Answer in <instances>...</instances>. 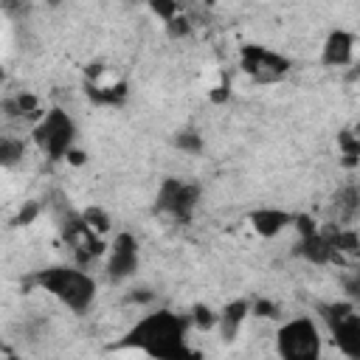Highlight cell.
<instances>
[{
    "mask_svg": "<svg viewBox=\"0 0 360 360\" xmlns=\"http://www.w3.org/2000/svg\"><path fill=\"white\" fill-rule=\"evenodd\" d=\"M127 346L138 349L141 354L149 357H180L188 354L186 349V321L169 309H158L146 318H141L129 332H127Z\"/></svg>",
    "mask_w": 360,
    "mask_h": 360,
    "instance_id": "6da1fadb",
    "label": "cell"
},
{
    "mask_svg": "<svg viewBox=\"0 0 360 360\" xmlns=\"http://www.w3.org/2000/svg\"><path fill=\"white\" fill-rule=\"evenodd\" d=\"M34 281L45 292L59 298L76 315L87 312L93 298H96V281L84 270H76V267H45L34 276Z\"/></svg>",
    "mask_w": 360,
    "mask_h": 360,
    "instance_id": "7a4b0ae2",
    "label": "cell"
},
{
    "mask_svg": "<svg viewBox=\"0 0 360 360\" xmlns=\"http://www.w3.org/2000/svg\"><path fill=\"white\" fill-rule=\"evenodd\" d=\"M73 141H76V124L65 110H48L34 127V143L51 160L65 158Z\"/></svg>",
    "mask_w": 360,
    "mask_h": 360,
    "instance_id": "3957f363",
    "label": "cell"
},
{
    "mask_svg": "<svg viewBox=\"0 0 360 360\" xmlns=\"http://www.w3.org/2000/svg\"><path fill=\"white\" fill-rule=\"evenodd\" d=\"M318 312L326 321V326L332 332V340L340 349V354H346L352 360H360V315L354 312V307L346 304V301H340V304L335 301V304L318 307Z\"/></svg>",
    "mask_w": 360,
    "mask_h": 360,
    "instance_id": "277c9868",
    "label": "cell"
},
{
    "mask_svg": "<svg viewBox=\"0 0 360 360\" xmlns=\"http://www.w3.org/2000/svg\"><path fill=\"white\" fill-rule=\"evenodd\" d=\"M276 343H278V354L284 360H315L321 354V335L309 318L287 321L278 329Z\"/></svg>",
    "mask_w": 360,
    "mask_h": 360,
    "instance_id": "5b68a950",
    "label": "cell"
},
{
    "mask_svg": "<svg viewBox=\"0 0 360 360\" xmlns=\"http://www.w3.org/2000/svg\"><path fill=\"white\" fill-rule=\"evenodd\" d=\"M239 68H242L253 82H259V84H273V82H281V79L290 73L292 62H290L287 56H281V53L264 48V45H253V42H250V45H242V48H239Z\"/></svg>",
    "mask_w": 360,
    "mask_h": 360,
    "instance_id": "8992f818",
    "label": "cell"
},
{
    "mask_svg": "<svg viewBox=\"0 0 360 360\" xmlns=\"http://www.w3.org/2000/svg\"><path fill=\"white\" fill-rule=\"evenodd\" d=\"M197 197H200V188L191 186V183H183V180H163L158 197H155V211L160 214H169L172 219L177 222H186L197 205Z\"/></svg>",
    "mask_w": 360,
    "mask_h": 360,
    "instance_id": "52a82bcc",
    "label": "cell"
},
{
    "mask_svg": "<svg viewBox=\"0 0 360 360\" xmlns=\"http://www.w3.org/2000/svg\"><path fill=\"white\" fill-rule=\"evenodd\" d=\"M62 236H65V242L73 248V253L79 256V262L84 264V262H90V259H96V256H101L104 250H107V245H104V236L101 233H96L87 222H84V217L82 214H68V219H62Z\"/></svg>",
    "mask_w": 360,
    "mask_h": 360,
    "instance_id": "ba28073f",
    "label": "cell"
},
{
    "mask_svg": "<svg viewBox=\"0 0 360 360\" xmlns=\"http://www.w3.org/2000/svg\"><path fill=\"white\" fill-rule=\"evenodd\" d=\"M135 270H138V239L124 231L110 245L107 276H110V281H124V278L135 276Z\"/></svg>",
    "mask_w": 360,
    "mask_h": 360,
    "instance_id": "9c48e42d",
    "label": "cell"
},
{
    "mask_svg": "<svg viewBox=\"0 0 360 360\" xmlns=\"http://www.w3.org/2000/svg\"><path fill=\"white\" fill-rule=\"evenodd\" d=\"M354 56V37L343 28L329 31V37L323 39V51H321V62L326 68H343L349 65Z\"/></svg>",
    "mask_w": 360,
    "mask_h": 360,
    "instance_id": "30bf717a",
    "label": "cell"
},
{
    "mask_svg": "<svg viewBox=\"0 0 360 360\" xmlns=\"http://www.w3.org/2000/svg\"><path fill=\"white\" fill-rule=\"evenodd\" d=\"M292 219H295V214H287V211H281V208H256V211L248 214L250 228H253L262 239L278 236L287 225H292Z\"/></svg>",
    "mask_w": 360,
    "mask_h": 360,
    "instance_id": "8fae6325",
    "label": "cell"
},
{
    "mask_svg": "<svg viewBox=\"0 0 360 360\" xmlns=\"http://www.w3.org/2000/svg\"><path fill=\"white\" fill-rule=\"evenodd\" d=\"M84 96L93 101V104H104V107H118L127 101L129 90H127V82H107V84H98V82H84Z\"/></svg>",
    "mask_w": 360,
    "mask_h": 360,
    "instance_id": "7c38bea8",
    "label": "cell"
},
{
    "mask_svg": "<svg viewBox=\"0 0 360 360\" xmlns=\"http://www.w3.org/2000/svg\"><path fill=\"white\" fill-rule=\"evenodd\" d=\"M298 256H304L307 262H312V264H326V262H332L338 253H335V248H332V239H329V233H312V236H304V239H298Z\"/></svg>",
    "mask_w": 360,
    "mask_h": 360,
    "instance_id": "4fadbf2b",
    "label": "cell"
},
{
    "mask_svg": "<svg viewBox=\"0 0 360 360\" xmlns=\"http://www.w3.org/2000/svg\"><path fill=\"white\" fill-rule=\"evenodd\" d=\"M248 312H250V304L245 298H236V301H231V304L222 307V312H219V332H222L225 340H233L239 335Z\"/></svg>",
    "mask_w": 360,
    "mask_h": 360,
    "instance_id": "5bb4252c",
    "label": "cell"
},
{
    "mask_svg": "<svg viewBox=\"0 0 360 360\" xmlns=\"http://www.w3.org/2000/svg\"><path fill=\"white\" fill-rule=\"evenodd\" d=\"M338 146H340V163H343L346 169H354V166L360 163V138L352 135L349 129H343V132L338 135Z\"/></svg>",
    "mask_w": 360,
    "mask_h": 360,
    "instance_id": "9a60e30c",
    "label": "cell"
},
{
    "mask_svg": "<svg viewBox=\"0 0 360 360\" xmlns=\"http://www.w3.org/2000/svg\"><path fill=\"white\" fill-rule=\"evenodd\" d=\"M3 107H6V115H37L39 98L34 93H20L17 98H8Z\"/></svg>",
    "mask_w": 360,
    "mask_h": 360,
    "instance_id": "2e32d148",
    "label": "cell"
},
{
    "mask_svg": "<svg viewBox=\"0 0 360 360\" xmlns=\"http://www.w3.org/2000/svg\"><path fill=\"white\" fill-rule=\"evenodd\" d=\"M329 239H332V248H335V253H357L360 256V239H357V233L354 231H332L329 233Z\"/></svg>",
    "mask_w": 360,
    "mask_h": 360,
    "instance_id": "e0dca14e",
    "label": "cell"
},
{
    "mask_svg": "<svg viewBox=\"0 0 360 360\" xmlns=\"http://www.w3.org/2000/svg\"><path fill=\"white\" fill-rule=\"evenodd\" d=\"M335 208H338L340 219L354 217V211L360 208V191H357V188H343V191L335 197Z\"/></svg>",
    "mask_w": 360,
    "mask_h": 360,
    "instance_id": "ac0fdd59",
    "label": "cell"
},
{
    "mask_svg": "<svg viewBox=\"0 0 360 360\" xmlns=\"http://www.w3.org/2000/svg\"><path fill=\"white\" fill-rule=\"evenodd\" d=\"M82 217H84V222L96 231V233H107L110 231V217H107V211L104 208H98V205H90V208H84L82 211Z\"/></svg>",
    "mask_w": 360,
    "mask_h": 360,
    "instance_id": "d6986e66",
    "label": "cell"
},
{
    "mask_svg": "<svg viewBox=\"0 0 360 360\" xmlns=\"http://www.w3.org/2000/svg\"><path fill=\"white\" fill-rule=\"evenodd\" d=\"M174 146L183 149V152H188V155H200L202 152V138L194 129H183V132L174 135Z\"/></svg>",
    "mask_w": 360,
    "mask_h": 360,
    "instance_id": "ffe728a7",
    "label": "cell"
},
{
    "mask_svg": "<svg viewBox=\"0 0 360 360\" xmlns=\"http://www.w3.org/2000/svg\"><path fill=\"white\" fill-rule=\"evenodd\" d=\"M20 158H22V141L3 138V141H0V163H3V166H14Z\"/></svg>",
    "mask_w": 360,
    "mask_h": 360,
    "instance_id": "44dd1931",
    "label": "cell"
},
{
    "mask_svg": "<svg viewBox=\"0 0 360 360\" xmlns=\"http://www.w3.org/2000/svg\"><path fill=\"white\" fill-rule=\"evenodd\" d=\"M191 321H194V326H197V329H211V326H217V323H219V315H214V312H211V307L197 304V307L191 309Z\"/></svg>",
    "mask_w": 360,
    "mask_h": 360,
    "instance_id": "7402d4cb",
    "label": "cell"
},
{
    "mask_svg": "<svg viewBox=\"0 0 360 360\" xmlns=\"http://www.w3.org/2000/svg\"><path fill=\"white\" fill-rule=\"evenodd\" d=\"M166 34H169L172 39H186V37L191 34V22H188V17H186V14L172 17V20L166 22Z\"/></svg>",
    "mask_w": 360,
    "mask_h": 360,
    "instance_id": "603a6c76",
    "label": "cell"
},
{
    "mask_svg": "<svg viewBox=\"0 0 360 360\" xmlns=\"http://www.w3.org/2000/svg\"><path fill=\"white\" fill-rule=\"evenodd\" d=\"M149 8H152V14H158L163 22H169L172 17H177V14H180L177 0H149Z\"/></svg>",
    "mask_w": 360,
    "mask_h": 360,
    "instance_id": "cb8c5ba5",
    "label": "cell"
},
{
    "mask_svg": "<svg viewBox=\"0 0 360 360\" xmlns=\"http://www.w3.org/2000/svg\"><path fill=\"white\" fill-rule=\"evenodd\" d=\"M292 225H295V231H298V236H301V239H304V236H312V233H318V225H315V219H312V217H307V214H295Z\"/></svg>",
    "mask_w": 360,
    "mask_h": 360,
    "instance_id": "d4e9b609",
    "label": "cell"
},
{
    "mask_svg": "<svg viewBox=\"0 0 360 360\" xmlns=\"http://www.w3.org/2000/svg\"><path fill=\"white\" fill-rule=\"evenodd\" d=\"M250 312H253L256 318H276V315H278V307H276L273 301H267V298H259V301L250 307Z\"/></svg>",
    "mask_w": 360,
    "mask_h": 360,
    "instance_id": "484cf974",
    "label": "cell"
},
{
    "mask_svg": "<svg viewBox=\"0 0 360 360\" xmlns=\"http://www.w3.org/2000/svg\"><path fill=\"white\" fill-rule=\"evenodd\" d=\"M37 214H39V205L31 200V202H25L22 208H20V214H17V225H31L34 219H37Z\"/></svg>",
    "mask_w": 360,
    "mask_h": 360,
    "instance_id": "4316f807",
    "label": "cell"
},
{
    "mask_svg": "<svg viewBox=\"0 0 360 360\" xmlns=\"http://www.w3.org/2000/svg\"><path fill=\"white\" fill-rule=\"evenodd\" d=\"M228 96H231V90H228V82H225V84H217V87L208 93V98H211L214 104H225V101H228Z\"/></svg>",
    "mask_w": 360,
    "mask_h": 360,
    "instance_id": "83f0119b",
    "label": "cell"
},
{
    "mask_svg": "<svg viewBox=\"0 0 360 360\" xmlns=\"http://www.w3.org/2000/svg\"><path fill=\"white\" fill-rule=\"evenodd\" d=\"M65 160H68L70 166H84V163H87V152H82V149L70 146V149H68V155H65Z\"/></svg>",
    "mask_w": 360,
    "mask_h": 360,
    "instance_id": "f1b7e54d",
    "label": "cell"
},
{
    "mask_svg": "<svg viewBox=\"0 0 360 360\" xmlns=\"http://www.w3.org/2000/svg\"><path fill=\"white\" fill-rule=\"evenodd\" d=\"M129 301H152V290H146V287H141V290H132V295H129Z\"/></svg>",
    "mask_w": 360,
    "mask_h": 360,
    "instance_id": "f546056e",
    "label": "cell"
},
{
    "mask_svg": "<svg viewBox=\"0 0 360 360\" xmlns=\"http://www.w3.org/2000/svg\"><path fill=\"white\" fill-rule=\"evenodd\" d=\"M45 3H48V6H59L62 0H45Z\"/></svg>",
    "mask_w": 360,
    "mask_h": 360,
    "instance_id": "4dcf8cb0",
    "label": "cell"
},
{
    "mask_svg": "<svg viewBox=\"0 0 360 360\" xmlns=\"http://www.w3.org/2000/svg\"><path fill=\"white\" fill-rule=\"evenodd\" d=\"M357 273H360V270H357Z\"/></svg>",
    "mask_w": 360,
    "mask_h": 360,
    "instance_id": "1f68e13d",
    "label": "cell"
}]
</instances>
